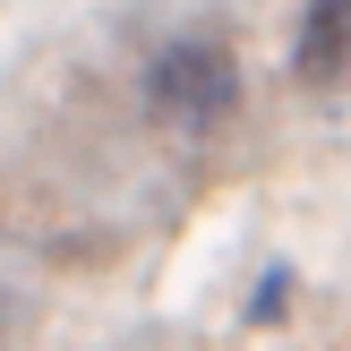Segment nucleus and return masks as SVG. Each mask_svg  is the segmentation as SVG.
I'll return each mask as SVG.
<instances>
[{"instance_id": "f03ea898", "label": "nucleus", "mask_w": 351, "mask_h": 351, "mask_svg": "<svg viewBox=\"0 0 351 351\" xmlns=\"http://www.w3.org/2000/svg\"><path fill=\"white\" fill-rule=\"evenodd\" d=\"M291 77L300 86H343L351 77V0H308L291 34Z\"/></svg>"}, {"instance_id": "f257e3e1", "label": "nucleus", "mask_w": 351, "mask_h": 351, "mask_svg": "<svg viewBox=\"0 0 351 351\" xmlns=\"http://www.w3.org/2000/svg\"><path fill=\"white\" fill-rule=\"evenodd\" d=\"M146 112L163 120L171 137H215L223 120L240 112V60L215 43V34H180L146 60Z\"/></svg>"}, {"instance_id": "7ed1b4c3", "label": "nucleus", "mask_w": 351, "mask_h": 351, "mask_svg": "<svg viewBox=\"0 0 351 351\" xmlns=\"http://www.w3.org/2000/svg\"><path fill=\"white\" fill-rule=\"evenodd\" d=\"M283 291H291V274H283V266H274V274H266V291H257V300H249V326H266V317H274V308H283Z\"/></svg>"}]
</instances>
